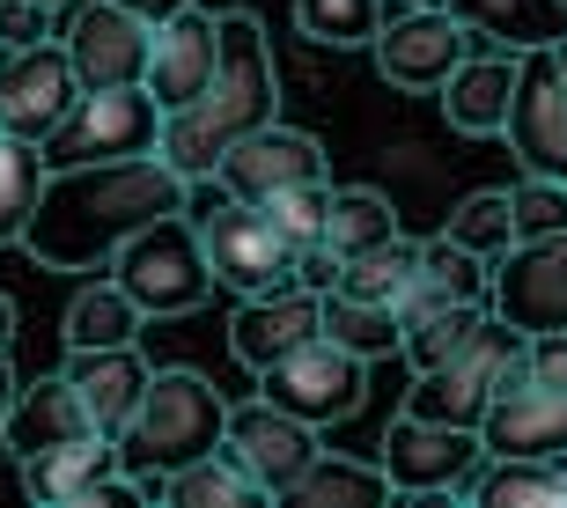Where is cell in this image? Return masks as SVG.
<instances>
[{"label": "cell", "mask_w": 567, "mask_h": 508, "mask_svg": "<svg viewBox=\"0 0 567 508\" xmlns=\"http://www.w3.org/2000/svg\"><path fill=\"white\" fill-rule=\"evenodd\" d=\"M192 177L155 155H118V163H82V169H44V191L22 221V251L44 273H111L126 236H141L163 214H185Z\"/></svg>", "instance_id": "1"}, {"label": "cell", "mask_w": 567, "mask_h": 508, "mask_svg": "<svg viewBox=\"0 0 567 508\" xmlns=\"http://www.w3.org/2000/svg\"><path fill=\"white\" fill-rule=\"evenodd\" d=\"M413 280H421V243H413L405 229L391 236V243H377V251H354L347 266H339V288H347V296L391 302V310L413 296Z\"/></svg>", "instance_id": "30"}, {"label": "cell", "mask_w": 567, "mask_h": 508, "mask_svg": "<svg viewBox=\"0 0 567 508\" xmlns=\"http://www.w3.org/2000/svg\"><path fill=\"white\" fill-rule=\"evenodd\" d=\"M221 427H229V398L199 369H155L133 421L118 427V471H133L163 501V479L177 465H192V457L221 449Z\"/></svg>", "instance_id": "3"}, {"label": "cell", "mask_w": 567, "mask_h": 508, "mask_svg": "<svg viewBox=\"0 0 567 508\" xmlns=\"http://www.w3.org/2000/svg\"><path fill=\"white\" fill-rule=\"evenodd\" d=\"M251 207H266V221L280 229V243H288V251H310V243H324L332 185H324V177H317V185H288V191H274V199H251Z\"/></svg>", "instance_id": "36"}, {"label": "cell", "mask_w": 567, "mask_h": 508, "mask_svg": "<svg viewBox=\"0 0 567 508\" xmlns=\"http://www.w3.org/2000/svg\"><path fill=\"white\" fill-rule=\"evenodd\" d=\"M405 8H450V0H405Z\"/></svg>", "instance_id": "44"}, {"label": "cell", "mask_w": 567, "mask_h": 508, "mask_svg": "<svg viewBox=\"0 0 567 508\" xmlns=\"http://www.w3.org/2000/svg\"><path fill=\"white\" fill-rule=\"evenodd\" d=\"M8 405H16V369H8V346H0V427H8Z\"/></svg>", "instance_id": "41"}, {"label": "cell", "mask_w": 567, "mask_h": 508, "mask_svg": "<svg viewBox=\"0 0 567 508\" xmlns=\"http://www.w3.org/2000/svg\"><path fill=\"white\" fill-rule=\"evenodd\" d=\"M391 8H399V0H295V22H302L310 44L361 52V44H377V30H383Z\"/></svg>", "instance_id": "32"}, {"label": "cell", "mask_w": 567, "mask_h": 508, "mask_svg": "<svg viewBox=\"0 0 567 508\" xmlns=\"http://www.w3.org/2000/svg\"><path fill=\"white\" fill-rule=\"evenodd\" d=\"M214 60H221V15H207L199 0L177 8L169 22H155V44H147V96L155 111H185L199 89L214 82Z\"/></svg>", "instance_id": "16"}, {"label": "cell", "mask_w": 567, "mask_h": 508, "mask_svg": "<svg viewBox=\"0 0 567 508\" xmlns=\"http://www.w3.org/2000/svg\"><path fill=\"white\" fill-rule=\"evenodd\" d=\"M486 288H494V266L480 251H464L457 236H435V243H421V280L399 302V324H421L442 302H486Z\"/></svg>", "instance_id": "24"}, {"label": "cell", "mask_w": 567, "mask_h": 508, "mask_svg": "<svg viewBox=\"0 0 567 508\" xmlns=\"http://www.w3.org/2000/svg\"><path fill=\"white\" fill-rule=\"evenodd\" d=\"M280 118V66L274 44L258 30V15L229 8L221 15V60H214V82L192 96L185 111H163V163L177 177H214L221 155L244 141V133L274 126Z\"/></svg>", "instance_id": "2"}, {"label": "cell", "mask_w": 567, "mask_h": 508, "mask_svg": "<svg viewBox=\"0 0 567 508\" xmlns=\"http://www.w3.org/2000/svg\"><path fill=\"white\" fill-rule=\"evenodd\" d=\"M508 214H516V243L524 236H560L567 229V177H524L508 191Z\"/></svg>", "instance_id": "37"}, {"label": "cell", "mask_w": 567, "mask_h": 508, "mask_svg": "<svg viewBox=\"0 0 567 508\" xmlns=\"http://www.w3.org/2000/svg\"><path fill=\"white\" fill-rule=\"evenodd\" d=\"M163 501H177V508H251L266 494L251 487V471L236 465L229 449H207V457H192V465H177L163 479Z\"/></svg>", "instance_id": "29"}, {"label": "cell", "mask_w": 567, "mask_h": 508, "mask_svg": "<svg viewBox=\"0 0 567 508\" xmlns=\"http://www.w3.org/2000/svg\"><path fill=\"white\" fill-rule=\"evenodd\" d=\"M480 435H486V457H567V391L516 369L494 391Z\"/></svg>", "instance_id": "18"}, {"label": "cell", "mask_w": 567, "mask_h": 508, "mask_svg": "<svg viewBox=\"0 0 567 508\" xmlns=\"http://www.w3.org/2000/svg\"><path fill=\"white\" fill-rule=\"evenodd\" d=\"M118 8H133L141 22H169L177 8H192V0H118Z\"/></svg>", "instance_id": "40"}, {"label": "cell", "mask_w": 567, "mask_h": 508, "mask_svg": "<svg viewBox=\"0 0 567 508\" xmlns=\"http://www.w3.org/2000/svg\"><path fill=\"white\" fill-rule=\"evenodd\" d=\"M486 310H494V302H442V310H427L421 324H405V361H413V369H435V361H450L464 339L486 324Z\"/></svg>", "instance_id": "34"}, {"label": "cell", "mask_w": 567, "mask_h": 508, "mask_svg": "<svg viewBox=\"0 0 567 508\" xmlns=\"http://www.w3.org/2000/svg\"><path fill=\"white\" fill-rule=\"evenodd\" d=\"M324 339H339L347 354L361 361H383V354H405V324L391 302H369V296H347V288H332L324 296Z\"/></svg>", "instance_id": "28"}, {"label": "cell", "mask_w": 567, "mask_h": 508, "mask_svg": "<svg viewBox=\"0 0 567 508\" xmlns=\"http://www.w3.org/2000/svg\"><path fill=\"white\" fill-rule=\"evenodd\" d=\"M553 66H560V74H567V38H560V44H553Z\"/></svg>", "instance_id": "43"}, {"label": "cell", "mask_w": 567, "mask_h": 508, "mask_svg": "<svg viewBox=\"0 0 567 508\" xmlns=\"http://www.w3.org/2000/svg\"><path fill=\"white\" fill-rule=\"evenodd\" d=\"M8 339H16V302L0 296V346H8Z\"/></svg>", "instance_id": "42"}, {"label": "cell", "mask_w": 567, "mask_h": 508, "mask_svg": "<svg viewBox=\"0 0 567 508\" xmlns=\"http://www.w3.org/2000/svg\"><path fill=\"white\" fill-rule=\"evenodd\" d=\"M442 236H457L464 251H480L486 266L516 243V214H508V191H472V199H457V214H450V229Z\"/></svg>", "instance_id": "35"}, {"label": "cell", "mask_w": 567, "mask_h": 508, "mask_svg": "<svg viewBox=\"0 0 567 508\" xmlns=\"http://www.w3.org/2000/svg\"><path fill=\"white\" fill-rule=\"evenodd\" d=\"M516 66L524 52H502V44H472L457 60V74L435 89L442 118L457 133H502L508 126V96H516Z\"/></svg>", "instance_id": "19"}, {"label": "cell", "mask_w": 567, "mask_h": 508, "mask_svg": "<svg viewBox=\"0 0 567 508\" xmlns=\"http://www.w3.org/2000/svg\"><path fill=\"white\" fill-rule=\"evenodd\" d=\"M163 148V111L141 82L126 89H82L74 111L44 133V169H82V163H118V155H155Z\"/></svg>", "instance_id": "6"}, {"label": "cell", "mask_w": 567, "mask_h": 508, "mask_svg": "<svg viewBox=\"0 0 567 508\" xmlns=\"http://www.w3.org/2000/svg\"><path fill=\"white\" fill-rule=\"evenodd\" d=\"M524 376L567 391V332H530V339H524Z\"/></svg>", "instance_id": "39"}, {"label": "cell", "mask_w": 567, "mask_h": 508, "mask_svg": "<svg viewBox=\"0 0 567 508\" xmlns=\"http://www.w3.org/2000/svg\"><path fill=\"white\" fill-rule=\"evenodd\" d=\"M111 280L141 302V318H185V310H199L214 296V266H207V243H199V221L192 214L147 221L141 236L118 243Z\"/></svg>", "instance_id": "5"}, {"label": "cell", "mask_w": 567, "mask_h": 508, "mask_svg": "<svg viewBox=\"0 0 567 508\" xmlns=\"http://www.w3.org/2000/svg\"><path fill=\"white\" fill-rule=\"evenodd\" d=\"M147 376H155V369L141 361V346H89V354H66V383L82 391L96 435H118V427L133 421Z\"/></svg>", "instance_id": "22"}, {"label": "cell", "mask_w": 567, "mask_h": 508, "mask_svg": "<svg viewBox=\"0 0 567 508\" xmlns=\"http://www.w3.org/2000/svg\"><path fill=\"white\" fill-rule=\"evenodd\" d=\"M221 449L251 471V487L266 494V501H280V494L317 465V427L295 421V413H280L274 398H244V405H229Z\"/></svg>", "instance_id": "10"}, {"label": "cell", "mask_w": 567, "mask_h": 508, "mask_svg": "<svg viewBox=\"0 0 567 508\" xmlns=\"http://www.w3.org/2000/svg\"><path fill=\"white\" fill-rule=\"evenodd\" d=\"M377 465L391 471L399 494H464L486 465V435L480 427H450V421H421L399 413L377 443Z\"/></svg>", "instance_id": "8"}, {"label": "cell", "mask_w": 567, "mask_h": 508, "mask_svg": "<svg viewBox=\"0 0 567 508\" xmlns=\"http://www.w3.org/2000/svg\"><path fill=\"white\" fill-rule=\"evenodd\" d=\"M258 398H274L280 413H295V421H310V427L354 421L361 398H369V361L317 332L295 354H280L274 369H258Z\"/></svg>", "instance_id": "7"}, {"label": "cell", "mask_w": 567, "mask_h": 508, "mask_svg": "<svg viewBox=\"0 0 567 508\" xmlns=\"http://www.w3.org/2000/svg\"><path fill=\"white\" fill-rule=\"evenodd\" d=\"M44 8H66V0H44Z\"/></svg>", "instance_id": "45"}, {"label": "cell", "mask_w": 567, "mask_h": 508, "mask_svg": "<svg viewBox=\"0 0 567 508\" xmlns=\"http://www.w3.org/2000/svg\"><path fill=\"white\" fill-rule=\"evenodd\" d=\"M22 494L30 501H96L104 508V487L118 479V435H82V443H60L44 457H16Z\"/></svg>", "instance_id": "21"}, {"label": "cell", "mask_w": 567, "mask_h": 508, "mask_svg": "<svg viewBox=\"0 0 567 508\" xmlns=\"http://www.w3.org/2000/svg\"><path fill=\"white\" fill-rule=\"evenodd\" d=\"M66 60L82 74V89H126L147 82V44H155V22H141L118 0H82L60 30Z\"/></svg>", "instance_id": "13"}, {"label": "cell", "mask_w": 567, "mask_h": 508, "mask_svg": "<svg viewBox=\"0 0 567 508\" xmlns=\"http://www.w3.org/2000/svg\"><path fill=\"white\" fill-rule=\"evenodd\" d=\"M377 74L391 89H413V96H435L450 74H457V60L472 52V30H464L450 8H391L377 30Z\"/></svg>", "instance_id": "9"}, {"label": "cell", "mask_w": 567, "mask_h": 508, "mask_svg": "<svg viewBox=\"0 0 567 508\" xmlns=\"http://www.w3.org/2000/svg\"><path fill=\"white\" fill-rule=\"evenodd\" d=\"M82 435H96V421H89V405L82 391L60 376H38L30 391L16 383V405H8V427H0V443L16 449V457H44V449H60V443H82Z\"/></svg>", "instance_id": "20"}, {"label": "cell", "mask_w": 567, "mask_h": 508, "mask_svg": "<svg viewBox=\"0 0 567 508\" xmlns=\"http://www.w3.org/2000/svg\"><path fill=\"white\" fill-rule=\"evenodd\" d=\"M324 332V296L317 288H302V280H280V288H266V296H244L229 318V354L244 361V369H274L280 354H295L302 339Z\"/></svg>", "instance_id": "15"}, {"label": "cell", "mask_w": 567, "mask_h": 508, "mask_svg": "<svg viewBox=\"0 0 567 508\" xmlns=\"http://www.w3.org/2000/svg\"><path fill=\"white\" fill-rule=\"evenodd\" d=\"M464 494L486 508H560L567 501V457H486L480 479Z\"/></svg>", "instance_id": "26"}, {"label": "cell", "mask_w": 567, "mask_h": 508, "mask_svg": "<svg viewBox=\"0 0 567 508\" xmlns=\"http://www.w3.org/2000/svg\"><path fill=\"white\" fill-rule=\"evenodd\" d=\"M391 471L383 465H361V457H332V449H317V465L295 479L280 501L288 508H377V501H391Z\"/></svg>", "instance_id": "25"}, {"label": "cell", "mask_w": 567, "mask_h": 508, "mask_svg": "<svg viewBox=\"0 0 567 508\" xmlns=\"http://www.w3.org/2000/svg\"><path fill=\"white\" fill-rule=\"evenodd\" d=\"M185 214L199 221L214 288H229V296H266V288L295 280V251L280 243V229L266 221V207L229 199V191H221V177H199V185L185 191Z\"/></svg>", "instance_id": "4"}, {"label": "cell", "mask_w": 567, "mask_h": 508, "mask_svg": "<svg viewBox=\"0 0 567 508\" xmlns=\"http://www.w3.org/2000/svg\"><path fill=\"white\" fill-rule=\"evenodd\" d=\"M141 302L118 288V280H82L74 302H66V354H89V346H133L141 339Z\"/></svg>", "instance_id": "27"}, {"label": "cell", "mask_w": 567, "mask_h": 508, "mask_svg": "<svg viewBox=\"0 0 567 508\" xmlns=\"http://www.w3.org/2000/svg\"><path fill=\"white\" fill-rule=\"evenodd\" d=\"M486 302L524 332H567V229L560 236H524L494 258Z\"/></svg>", "instance_id": "12"}, {"label": "cell", "mask_w": 567, "mask_h": 508, "mask_svg": "<svg viewBox=\"0 0 567 508\" xmlns=\"http://www.w3.org/2000/svg\"><path fill=\"white\" fill-rule=\"evenodd\" d=\"M450 15L502 52H546L567 38V0H450Z\"/></svg>", "instance_id": "23"}, {"label": "cell", "mask_w": 567, "mask_h": 508, "mask_svg": "<svg viewBox=\"0 0 567 508\" xmlns=\"http://www.w3.org/2000/svg\"><path fill=\"white\" fill-rule=\"evenodd\" d=\"M221 191L229 199H274V191H288V185H317L324 177V148H317V133H302V126H258V133H244L229 155H221Z\"/></svg>", "instance_id": "17"}, {"label": "cell", "mask_w": 567, "mask_h": 508, "mask_svg": "<svg viewBox=\"0 0 567 508\" xmlns=\"http://www.w3.org/2000/svg\"><path fill=\"white\" fill-rule=\"evenodd\" d=\"M38 191H44L38 141L0 133V243H22V221H30V207H38Z\"/></svg>", "instance_id": "33"}, {"label": "cell", "mask_w": 567, "mask_h": 508, "mask_svg": "<svg viewBox=\"0 0 567 508\" xmlns=\"http://www.w3.org/2000/svg\"><path fill=\"white\" fill-rule=\"evenodd\" d=\"M502 133L516 148V163H524V177H567V74L553 66V44L524 52Z\"/></svg>", "instance_id": "14"}, {"label": "cell", "mask_w": 567, "mask_h": 508, "mask_svg": "<svg viewBox=\"0 0 567 508\" xmlns=\"http://www.w3.org/2000/svg\"><path fill=\"white\" fill-rule=\"evenodd\" d=\"M74 96H82V74H74V60H66L60 38L0 52V133L44 148V133L74 111Z\"/></svg>", "instance_id": "11"}, {"label": "cell", "mask_w": 567, "mask_h": 508, "mask_svg": "<svg viewBox=\"0 0 567 508\" xmlns=\"http://www.w3.org/2000/svg\"><path fill=\"white\" fill-rule=\"evenodd\" d=\"M52 38V8L44 0H0V52H22V44Z\"/></svg>", "instance_id": "38"}, {"label": "cell", "mask_w": 567, "mask_h": 508, "mask_svg": "<svg viewBox=\"0 0 567 508\" xmlns=\"http://www.w3.org/2000/svg\"><path fill=\"white\" fill-rule=\"evenodd\" d=\"M399 236V214H391V199L369 185H332V214H324V243L339 251V266L354 251H377V243H391Z\"/></svg>", "instance_id": "31"}]
</instances>
